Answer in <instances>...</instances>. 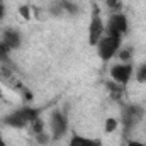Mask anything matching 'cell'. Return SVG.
<instances>
[{"mask_svg": "<svg viewBox=\"0 0 146 146\" xmlns=\"http://www.w3.org/2000/svg\"><path fill=\"white\" fill-rule=\"evenodd\" d=\"M143 115H145L143 107H139V106H136V104H127V106H124V107H122V114H121L122 127H124L126 131L136 127V126L143 121Z\"/></svg>", "mask_w": 146, "mask_h": 146, "instance_id": "obj_7", "label": "cell"}, {"mask_svg": "<svg viewBox=\"0 0 146 146\" xmlns=\"http://www.w3.org/2000/svg\"><path fill=\"white\" fill-rule=\"evenodd\" d=\"M48 133L51 136V141H60L68 133V119L66 114L60 109H53L48 117Z\"/></svg>", "mask_w": 146, "mask_h": 146, "instance_id": "obj_3", "label": "cell"}, {"mask_svg": "<svg viewBox=\"0 0 146 146\" xmlns=\"http://www.w3.org/2000/svg\"><path fill=\"white\" fill-rule=\"evenodd\" d=\"M115 126H117V121H114V119H109V121H107V133L114 131V129H115Z\"/></svg>", "mask_w": 146, "mask_h": 146, "instance_id": "obj_12", "label": "cell"}, {"mask_svg": "<svg viewBox=\"0 0 146 146\" xmlns=\"http://www.w3.org/2000/svg\"><path fill=\"white\" fill-rule=\"evenodd\" d=\"M129 31V19L126 14L117 12V14H109L107 21H106V33L107 34H114L124 39V36Z\"/></svg>", "mask_w": 146, "mask_h": 146, "instance_id": "obj_6", "label": "cell"}, {"mask_svg": "<svg viewBox=\"0 0 146 146\" xmlns=\"http://www.w3.org/2000/svg\"><path fill=\"white\" fill-rule=\"evenodd\" d=\"M109 76L110 82H114L121 87H126L134 78V66H133V63H124V61L112 63L109 66Z\"/></svg>", "mask_w": 146, "mask_h": 146, "instance_id": "obj_5", "label": "cell"}, {"mask_svg": "<svg viewBox=\"0 0 146 146\" xmlns=\"http://www.w3.org/2000/svg\"><path fill=\"white\" fill-rule=\"evenodd\" d=\"M134 78L138 83H146V63H141L134 68Z\"/></svg>", "mask_w": 146, "mask_h": 146, "instance_id": "obj_10", "label": "cell"}, {"mask_svg": "<svg viewBox=\"0 0 146 146\" xmlns=\"http://www.w3.org/2000/svg\"><path fill=\"white\" fill-rule=\"evenodd\" d=\"M3 14H5V9H3V3L0 2V22H2V17H3Z\"/></svg>", "mask_w": 146, "mask_h": 146, "instance_id": "obj_15", "label": "cell"}, {"mask_svg": "<svg viewBox=\"0 0 146 146\" xmlns=\"http://www.w3.org/2000/svg\"><path fill=\"white\" fill-rule=\"evenodd\" d=\"M127 146H146V145H145V143H141V141L131 139V141H127Z\"/></svg>", "mask_w": 146, "mask_h": 146, "instance_id": "obj_13", "label": "cell"}, {"mask_svg": "<svg viewBox=\"0 0 146 146\" xmlns=\"http://www.w3.org/2000/svg\"><path fill=\"white\" fill-rule=\"evenodd\" d=\"M122 48V37L114 36V34H104L102 39L97 42L95 49H97V56L102 60V61H110L112 58L117 56L119 49Z\"/></svg>", "mask_w": 146, "mask_h": 146, "instance_id": "obj_2", "label": "cell"}, {"mask_svg": "<svg viewBox=\"0 0 146 146\" xmlns=\"http://www.w3.org/2000/svg\"><path fill=\"white\" fill-rule=\"evenodd\" d=\"M106 7L110 14L122 12V0H106Z\"/></svg>", "mask_w": 146, "mask_h": 146, "instance_id": "obj_11", "label": "cell"}, {"mask_svg": "<svg viewBox=\"0 0 146 146\" xmlns=\"http://www.w3.org/2000/svg\"><path fill=\"white\" fill-rule=\"evenodd\" d=\"M41 110L34 109V107H21V109H15L12 112H9L7 115H3L2 122L9 127H14V129H26L31 126V122L36 119Z\"/></svg>", "mask_w": 146, "mask_h": 146, "instance_id": "obj_1", "label": "cell"}, {"mask_svg": "<svg viewBox=\"0 0 146 146\" xmlns=\"http://www.w3.org/2000/svg\"><path fill=\"white\" fill-rule=\"evenodd\" d=\"M0 146H9V143L5 141V138H3L2 134H0Z\"/></svg>", "mask_w": 146, "mask_h": 146, "instance_id": "obj_16", "label": "cell"}, {"mask_svg": "<svg viewBox=\"0 0 146 146\" xmlns=\"http://www.w3.org/2000/svg\"><path fill=\"white\" fill-rule=\"evenodd\" d=\"M21 14H22L26 19H29V17H31V15H29V9H27V7H21Z\"/></svg>", "mask_w": 146, "mask_h": 146, "instance_id": "obj_14", "label": "cell"}, {"mask_svg": "<svg viewBox=\"0 0 146 146\" xmlns=\"http://www.w3.org/2000/svg\"><path fill=\"white\" fill-rule=\"evenodd\" d=\"M104 34H106V22L102 19L99 5H94L90 14V22H88V44L95 48Z\"/></svg>", "mask_w": 146, "mask_h": 146, "instance_id": "obj_4", "label": "cell"}, {"mask_svg": "<svg viewBox=\"0 0 146 146\" xmlns=\"http://www.w3.org/2000/svg\"><path fill=\"white\" fill-rule=\"evenodd\" d=\"M0 42L5 46L7 51H12V49H19L22 46V34L19 29L15 27H5L0 34Z\"/></svg>", "mask_w": 146, "mask_h": 146, "instance_id": "obj_8", "label": "cell"}, {"mask_svg": "<svg viewBox=\"0 0 146 146\" xmlns=\"http://www.w3.org/2000/svg\"><path fill=\"white\" fill-rule=\"evenodd\" d=\"M66 146H102V141L99 138H90L83 134H73Z\"/></svg>", "mask_w": 146, "mask_h": 146, "instance_id": "obj_9", "label": "cell"}]
</instances>
